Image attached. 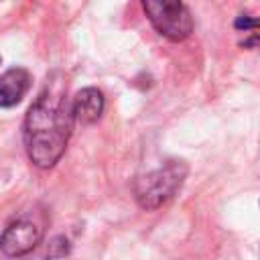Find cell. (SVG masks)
Instances as JSON below:
<instances>
[{"instance_id":"obj_3","label":"cell","mask_w":260,"mask_h":260,"mask_svg":"<svg viewBox=\"0 0 260 260\" xmlns=\"http://www.w3.org/2000/svg\"><path fill=\"white\" fill-rule=\"evenodd\" d=\"M142 8L158 35L169 41H185L193 32L191 10L177 0H144Z\"/></svg>"},{"instance_id":"obj_5","label":"cell","mask_w":260,"mask_h":260,"mask_svg":"<svg viewBox=\"0 0 260 260\" xmlns=\"http://www.w3.org/2000/svg\"><path fill=\"white\" fill-rule=\"evenodd\" d=\"M30 87V73L24 67H12L0 77V106H16Z\"/></svg>"},{"instance_id":"obj_2","label":"cell","mask_w":260,"mask_h":260,"mask_svg":"<svg viewBox=\"0 0 260 260\" xmlns=\"http://www.w3.org/2000/svg\"><path fill=\"white\" fill-rule=\"evenodd\" d=\"M187 177L185 160H167L162 167L140 175L134 181V197L142 209H156L167 203Z\"/></svg>"},{"instance_id":"obj_1","label":"cell","mask_w":260,"mask_h":260,"mask_svg":"<svg viewBox=\"0 0 260 260\" xmlns=\"http://www.w3.org/2000/svg\"><path fill=\"white\" fill-rule=\"evenodd\" d=\"M73 102L67 98V83L63 73L55 71L39 98L26 112L22 138L26 154L39 169H51L65 152L73 130Z\"/></svg>"},{"instance_id":"obj_4","label":"cell","mask_w":260,"mask_h":260,"mask_svg":"<svg viewBox=\"0 0 260 260\" xmlns=\"http://www.w3.org/2000/svg\"><path fill=\"white\" fill-rule=\"evenodd\" d=\"M41 228L26 219H16L2 232V252L6 256H22L37 248L41 242Z\"/></svg>"},{"instance_id":"obj_7","label":"cell","mask_w":260,"mask_h":260,"mask_svg":"<svg viewBox=\"0 0 260 260\" xmlns=\"http://www.w3.org/2000/svg\"><path fill=\"white\" fill-rule=\"evenodd\" d=\"M234 28L238 32V43L244 49H258L260 47V18L242 14L236 18Z\"/></svg>"},{"instance_id":"obj_6","label":"cell","mask_w":260,"mask_h":260,"mask_svg":"<svg viewBox=\"0 0 260 260\" xmlns=\"http://www.w3.org/2000/svg\"><path fill=\"white\" fill-rule=\"evenodd\" d=\"M104 112V93L95 87H83L73 98V114L81 124H93Z\"/></svg>"}]
</instances>
